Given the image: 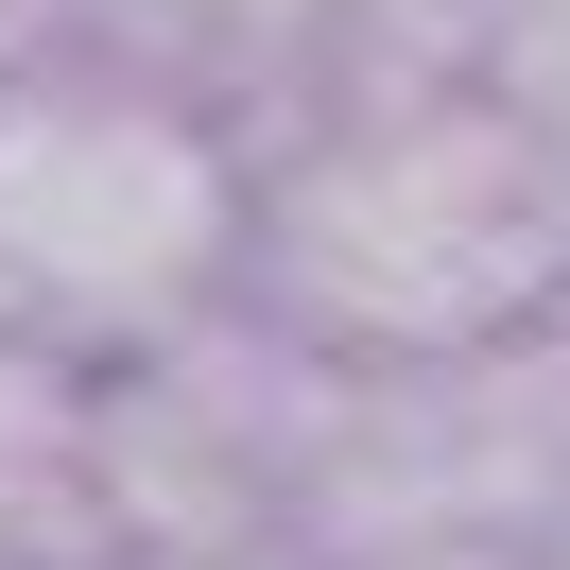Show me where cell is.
<instances>
[{
	"label": "cell",
	"instance_id": "obj_1",
	"mask_svg": "<svg viewBox=\"0 0 570 570\" xmlns=\"http://www.w3.org/2000/svg\"><path fill=\"white\" fill-rule=\"evenodd\" d=\"M294 346L363 363H484L570 294V156L501 105H381L277 190L259 225Z\"/></svg>",
	"mask_w": 570,
	"mask_h": 570
},
{
	"label": "cell",
	"instance_id": "obj_2",
	"mask_svg": "<svg viewBox=\"0 0 570 570\" xmlns=\"http://www.w3.org/2000/svg\"><path fill=\"white\" fill-rule=\"evenodd\" d=\"M243 243L208 121L156 87H0V294L52 328H174Z\"/></svg>",
	"mask_w": 570,
	"mask_h": 570
},
{
	"label": "cell",
	"instance_id": "obj_3",
	"mask_svg": "<svg viewBox=\"0 0 570 570\" xmlns=\"http://www.w3.org/2000/svg\"><path fill=\"white\" fill-rule=\"evenodd\" d=\"M466 52H484L501 121H535L570 156V0H466Z\"/></svg>",
	"mask_w": 570,
	"mask_h": 570
},
{
	"label": "cell",
	"instance_id": "obj_4",
	"mask_svg": "<svg viewBox=\"0 0 570 570\" xmlns=\"http://www.w3.org/2000/svg\"><path fill=\"white\" fill-rule=\"evenodd\" d=\"M535 570H570V535H553V553H535Z\"/></svg>",
	"mask_w": 570,
	"mask_h": 570
},
{
	"label": "cell",
	"instance_id": "obj_5",
	"mask_svg": "<svg viewBox=\"0 0 570 570\" xmlns=\"http://www.w3.org/2000/svg\"><path fill=\"white\" fill-rule=\"evenodd\" d=\"M139 570H156V553H139Z\"/></svg>",
	"mask_w": 570,
	"mask_h": 570
}]
</instances>
